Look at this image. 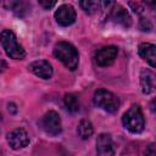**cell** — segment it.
Wrapping results in <instances>:
<instances>
[{
	"label": "cell",
	"mask_w": 156,
	"mask_h": 156,
	"mask_svg": "<svg viewBox=\"0 0 156 156\" xmlns=\"http://www.w3.org/2000/svg\"><path fill=\"white\" fill-rule=\"evenodd\" d=\"M54 56L57 60H60L71 71H74L78 67V62H79L78 50L68 41H58L54 46Z\"/></svg>",
	"instance_id": "obj_1"
},
{
	"label": "cell",
	"mask_w": 156,
	"mask_h": 156,
	"mask_svg": "<svg viewBox=\"0 0 156 156\" xmlns=\"http://www.w3.org/2000/svg\"><path fill=\"white\" fill-rule=\"evenodd\" d=\"M0 43L9 57L13 60H23L26 57V50L17 41V38L11 29H4L0 33Z\"/></svg>",
	"instance_id": "obj_2"
},
{
	"label": "cell",
	"mask_w": 156,
	"mask_h": 156,
	"mask_svg": "<svg viewBox=\"0 0 156 156\" xmlns=\"http://www.w3.org/2000/svg\"><path fill=\"white\" fill-rule=\"evenodd\" d=\"M122 123L130 133H141L145 127L144 115L139 105H132L122 116Z\"/></svg>",
	"instance_id": "obj_3"
},
{
	"label": "cell",
	"mask_w": 156,
	"mask_h": 156,
	"mask_svg": "<svg viewBox=\"0 0 156 156\" xmlns=\"http://www.w3.org/2000/svg\"><path fill=\"white\" fill-rule=\"evenodd\" d=\"M93 100H94L95 106H98L99 108H101L106 112H110V113H115L119 108L118 98L113 93H111L108 90H105V89L96 90L95 94H94Z\"/></svg>",
	"instance_id": "obj_4"
},
{
	"label": "cell",
	"mask_w": 156,
	"mask_h": 156,
	"mask_svg": "<svg viewBox=\"0 0 156 156\" xmlns=\"http://www.w3.org/2000/svg\"><path fill=\"white\" fill-rule=\"evenodd\" d=\"M41 129L49 134V135H58L62 130V124H61V118L56 111H48L39 122Z\"/></svg>",
	"instance_id": "obj_5"
},
{
	"label": "cell",
	"mask_w": 156,
	"mask_h": 156,
	"mask_svg": "<svg viewBox=\"0 0 156 156\" xmlns=\"http://www.w3.org/2000/svg\"><path fill=\"white\" fill-rule=\"evenodd\" d=\"M108 16L107 18L110 21H112L113 23L116 24H119L124 28H128L130 27L132 24V18H130V15L128 13V11L119 4H116V2H111L110 5V9H108Z\"/></svg>",
	"instance_id": "obj_6"
},
{
	"label": "cell",
	"mask_w": 156,
	"mask_h": 156,
	"mask_svg": "<svg viewBox=\"0 0 156 156\" xmlns=\"http://www.w3.org/2000/svg\"><path fill=\"white\" fill-rule=\"evenodd\" d=\"M76 18H77L76 10L69 4H63V5L58 6V9L55 12V20H56L57 24H60L62 27H68V26L73 24L76 22Z\"/></svg>",
	"instance_id": "obj_7"
},
{
	"label": "cell",
	"mask_w": 156,
	"mask_h": 156,
	"mask_svg": "<svg viewBox=\"0 0 156 156\" xmlns=\"http://www.w3.org/2000/svg\"><path fill=\"white\" fill-rule=\"evenodd\" d=\"M118 55V49L113 45H107L99 49L95 52V62L100 67H108L111 66Z\"/></svg>",
	"instance_id": "obj_8"
},
{
	"label": "cell",
	"mask_w": 156,
	"mask_h": 156,
	"mask_svg": "<svg viewBox=\"0 0 156 156\" xmlns=\"http://www.w3.org/2000/svg\"><path fill=\"white\" fill-rule=\"evenodd\" d=\"M7 143L13 150L23 149L29 144L28 133L23 128H16L7 134Z\"/></svg>",
	"instance_id": "obj_9"
},
{
	"label": "cell",
	"mask_w": 156,
	"mask_h": 156,
	"mask_svg": "<svg viewBox=\"0 0 156 156\" xmlns=\"http://www.w3.org/2000/svg\"><path fill=\"white\" fill-rule=\"evenodd\" d=\"M28 69L32 73H34L37 77L43 78V79H50L52 77V73H54V69H52L51 63L49 61H46V60H37V61H33L28 66Z\"/></svg>",
	"instance_id": "obj_10"
},
{
	"label": "cell",
	"mask_w": 156,
	"mask_h": 156,
	"mask_svg": "<svg viewBox=\"0 0 156 156\" xmlns=\"http://www.w3.org/2000/svg\"><path fill=\"white\" fill-rule=\"evenodd\" d=\"M113 143L107 133H101L96 139V156H113Z\"/></svg>",
	"instance_id": "obj_11"
},
{
	"label": "cell",
	"mask_w": 156,
	"mask_h": 156,
	"mask_svg": "<svg viewBox=\"0 0 156 156\" xmlns=\"http://www.w3.org/2000/svg\"><path fill=\"white\" fill-rule=\"evenodd\" d=\"M156 46L150 43H141L138 48V54L139 56L145 60L151 67L156 66V54H155Z\"/></svg>",
	"instance_id": "obj_12"
},
{
	"label": "cell",
	"mask_w": 156,
	"mask_h": 156,
	"mask_svg": "<svg viewBox=\"0 0 156 156\" xmlns=\"http://www.w3.org/2000/svg\"><path fill=\"white\" fill-rule=\"evenodd\" d=\"M140 85L144 94H151L155 90V74L150 69H143L140 74Z\"/></svg>",
	"instance_id": "obj_13"
},
{
	"label": "cell",
	"mask_w": 156,
	"mask_h": 156,
	"mask_svg": "<svg viewBox=\"0 0 156 156\" xmlns=\"http://www.w3.org/2000/svg\"><path fill=\"white\" fill-rule=\"evenodd\" d=\"M77 133L78 135L82 138V139H89L93 133H94V128H93V124L90 123V121L88 119H82L77 127Z\"/></svg>",
	"instance_id": "obj_14"
},
{
	"label": "cell",
	"mask_w": 156,
	"mask_h": 156,
	"mask_svg": "<svg viewBox=\"0 0 156 156\" xmlns=\"http://www.w3.org/2000/svg\"><path fill=\"white\" fill-rule=\"evenodd\" d=\"M2 6H5L7 10L13 11L17 16H23V12L28 10V4L23 1H9L2 2Z\"/></svg>",
	"instance_id": "obj_15"
},
{
	"label": "cell",
	"mask_w": 156,
	"mask_h": 156,
	"mask_svg": "<svg viewBox=\"0 0 156 156\" xmlns=\"http://www.w3.org/2000/svg\"><path fill=\"white\" fill-rule=\"evenodd\" d=\"M63 102H65L66 108L69 112H77L79 110V101H78V98L74 94H71V93L66 94L65 98H63Z\"/></svg>",
	"instance_id": "obj_16"
},
{
	"label": "cell",
	"mask_w": 156,
	"mask_h": 156,
	"mask_svg": "<svg viewBox=\"0 0 156 156\" xmlns=\"http://www.w3.org/2000/svg\"><path fill=\"white\" fill-rule=\"evenodd\" d=\"M79 5L84 10V12H87L89 15H93V13L98 12L101 9L102 2H100V1H93V0H85V1H80Z\"/></svg>",
	"instance_id": "obj_17"
},
{
	"label": "cell",
	"mask_w": 156,
	"mask_h": 156,
	"mask_svg": "<svg viewBox=\"0 0 156 156\" xmlns=\"http://www.w3.org/2000/svg\"><path fill=\"white\" fill-rule=\"evenodd\" d=\"M139 27H140V29L143 30V32H149L151 28H152V26H151V22L147 20V18H140V22H139Z\"/></svg>",
	"instance_id": "obj_18"
},
{
	"label": "cell",
	"mask_w": 156,
	"mask_h": 156,
	"mask_svg": "<svg viewBox=\"0 0 156 156\" xmlns=\"http://www.w3.org/2000/svg\"><path fill=\"white\" fill-rule=\"evenodd\" d=\"M39 5H41L44 9L49 10L56 5V1H48V0H39Z\"/></svg>",
	"instance_id": "obj_19"
},
{
	"label": "cell",
	"mask_w": 156,
	"mask_h": 156,
	"mask_svg": "<svg viewBox=\"0 0 156 156\" xmlns=\"http://www.w3.org/2000/svg\"><path fill=\"white\" fill-rule=\"evenodd\" d=\"M129 6L133 9V11L134 12H136V13H141L143 11H144V7L141 6V4H139V2H129Z\"/></svg>",
	"instance_id": "obj_20"
},
{
	"label": "cell",
	"mask_w": 156,
	"mask_h": 156,
	"mask_svg": "<svg viewBox=\"0 0 156 156\" xmlns=\"http://www.w3.org/2000/svg\"><path fill=\"white\" fill-rule=\"evenodd\" d=\"M145 156H156V151H155V145L154 144H150L149 146H146Z\"/></svg>",
	"instance_id": "obj_21"
}]
</instances>
